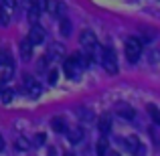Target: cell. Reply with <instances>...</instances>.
<instances>
[{
  "mask_svg": "<svg viewBox=\"0 0 160 156\" xmlns=\"http://www.w3.org/2000/svg\"><path fill=\"white\" fill-rule=\"evenodd\" d=\"M148 116H150V120H152L154 126H160V108H156L154 103H150L148 105Z\"/></svg>",
  "mask_w": 160,
  "mask_h": 156,
  "instance_id": "cell-13",
  "label": "cell"
},
{
  "mask_svg": "<svg viewBox=\"0 0 160 156\" xmlns=\"http://www.w3.org/2000/svg\"><path fill=\"white\" fill-rule=\"evenodd\" d=\"M14 146L18 150H27V148H31V140H27V138H18V140L14 142Z\"/></svg>",
  "mask_w": 160,
  "mask_h": 156,
  "instance_id": "cell-18",
  "label": "cell"
},
{
  "mask_svg": "<svg viewBox=\"0 0 160 156\" xmlns=\"http://www.w3.org/2000/svg\"><path fill=\"white\" fill-rule=\"evenodd\" d=\"M112 156H120V154H118V152H112Z\"/></svg>",
  "mask_w": 160,
  "mask_h": 156,
  "instance_id": "cell-27",
  "label": "cell"
},
{
  "mask_svg": "<svg viewBox=\"0 0 160 156\" xmlns=\"http://www.w3.org/2000/svg\"><path fill=\"white\" fill-rule=\"evenodd\" d=\"M4 150V138H2V134H0V152Z\"/></svg>",
  "mask_w": 160,
  "mask_h": 156,
  "instance_id": "cell-25",
  "label": "cell"
},
{
  "mask_svg": "<svg viewBox=\"0 0 160 156\" xmlns=\"http://www.w3.org/2000/svg\"><path fill=\"white\" fill-rule=\"evenodd\" d=\"M99 63H102V67L108 71L109 75H116L118 73V59H116V51H113L112 47H102Z\"/></svg>",
  "mask_w": 160,
  "mask_h": 156,
  "instance_id": "cell-3",
  "label": "cell"
},
{
  "mask_svg": "<svg viewBox=\"0 0 160 156\" xmlns=\"http://www.w3.org/2000/svg\"><path fill=\"white\" fill-rule=\"evenodd\" d=\"M67 134H69L71 144H79V142H83V138H85V130L83 128H75V130H71V132H67Z\"/></svg>",
  "mask_w": 160,
  "mask_h": 156,
  "instance_id": "cell-11",
  "label": "cell"
},
{
  "mask_svg": "<svg viewBox=\"0 0 160 156\" xmlns=\"http://www.w3.org/2000/svg\"><path fill=\"white\" fill-rule=\"evenodd\" d=\"M47 156H59V154H57V148H55V146H49V150H47Z\"/></svg>",
  "mask_w": 160,
  "mask_h": 156,
  "instance_id": "cell-24",
  "label": "cell"
},
{
  "mask_svg": "<svg viewBox=\"0 0 160 156\" xmlns=\"http://www.w3.org/2000/svg\"><path fill=\"white\" fill-rule=\"evenodd\" d=\"M51 128L57 134H67V132H69V126H67L65 118H61V116H55L53 120H51Z\"/></svg>",
  "mask_w": 160,
  "mask_h": 156,
  "instance_id": "cell-7",
  "label": "cell"
},
{
  "mask_svg": "<svg viewBox=\"0 0 160 156\" xmlns=\"http://www.w3.org/2000/svg\"><path fill=\"white\" fill-rule=\"evenodd\" d=\"M98 128H99V132H102V136H108V134L112 132V118H109V113H103V116L99 118Z\"/></svg>",
  "mask_w": 160,
  "mask_h": 156,
  "instance_id": "cell-8",
  "label": "cell"
},
{
  "mask_svg": "<svg viewBox=\"0 0 160 156\" xmlns=\"http://www.w3.org/2000/svg\"><path fill=\"white\" fill-rule=\"evenodd\" d=\"M35 144H37V146H43V144H45V134H43V132L35 136Z\"/></svg>",
  "mask_w": 160,
  "mask_h": 156,
  "instance_id": "cell-21",
  "label": "cell"
},
{
  "mask_svg": "<svg viewBox=\"0 0 160 156\" xmlns=\"http://www.w3.org/2000/svg\"><path fill=\"white\" fill-rule=\"evenodd\" d=\"M118 113H120L124 120H134V118H136V112H134L132 105H120V108H118Z\"/></svg>",
  "mask_w": 160,
  "mask_h": 156,
  "instance_id": "cell-12",
  "label": "cell"
},
{
  "mask_svg": "<svg viewBox=\"0 0 160 156\" xmlns=\"http://www.w3.org/2000/svg\"><path fill=\"white\" fill-rule=\"evenodd\" d=\"M55 81H57V71L49 69V83H55Z\"/></svg>",
  "mask_w": 160,
  "mask_h": 156,
  "instance_id": "cell-22",
  "label": "cell"
},
{
  "mask_svg": "<svg viewBox=\"0 0 160 156\" xmlns=\"http://www.w3.org/2000/svg\"><path fill=\"white\" fill-rule=\"evenodd\" d=\"M45 37H47L45 28L41 27L39 23H32V27H31V31H28V37H27V39L31 41L32 45H41V43L45 41Z\"/></svg>",
  "mask_w": 160,
  "mask_h": 156,
  "instance_id": "cell-6",
  "label": "cell"
},
{
  "mask_svg": "<svg viewBox=\"0 0 160 156\" xmlns=\"http://www.w3.org/2000/svg\"><path fill=\"white\" fill-rule=\"evenodd\" d=\"M22 87H24V89H27L28 91V93H31V91H32V93H41V85H39V83H37V79H32V77H28V75H27V77H24L22 79Z\"/></svg>",
  "mask_w": 160,
  "mask_h": 156,
  "instance_id": "cell-9",
  "label": "cell"
},
{
  "mask_svg": "<svg viewBox=\"0 0 160 156\" xmlns=\"http://www.w3.org/2000/svg\"><path fill=\"white\" fill-rule=\"evenodd\" d=\"M79 41H81L85 53H95V49H98V37H95V33H91V31H81Z\"/></svg>",
  "mask_w": 160,
  "mask_h": 156,
  "instance_id": "cell-5",
  "label": "cell"
},
{
  "mask_svg": "<svg viewBox=\"0 0 160 156\" xmlns=\"http://www.w3.org/2000/svg\"><path fill=\"white\" fill-rule=\"evenodd\" d=\"M32 47H35V45H32L28 39H24L22 43H20V47H18V49H20V57H22V59H27V61H28V59L32 57Z\"/></svg>",
  "mask_w": 160,
  "mask_h": 156,
  "instance_id": "cell-10",
  "label": "cell"
},
{
  "mask_svg": "<svg viewBox=\"0 0 160 156\" xmlns=\"http://www.w3.org/2000/svg\"><path fill=\"white\" fill-rule=\"evenodd\" d=\"M35 4H37V8H39L41 12L49 8V0H35Z\"/></svg>",
  "mask_w": 160,
  "mask_h": 156,
  "instance_id": "cell-20",
  "label": "cell"
},
{
  "mask_svg": "<svg viewBox=\"0 0 160 156\" xmlns=\"http://www.w3.org/2000/svg\"><path fill=\"white\" fill-rule=\"evenodd\" d=\"M95 152H98V156H108V140H106V136H102L98 140V144H95Z\"/></svg>",
  "mask_w": 160,
  "mask_h": 156,
  "instance_id": "cell-14",
  "label": "cell"
},
{
  "mask_svg": "<svg viewBox=\"0 0 160 156\" xmlns=\"http://www.w3.org/2000/svg\"><path fill=\"white\" fill-rule=\"evenodd\" d=\"M85 67H87L85 57H83V55H79V53H73L69 59H65V61H63V71H65V75L69 79H77V75L81 73Z\"/></svg>",
  "mask_w": 160,
  "mask_h": 156,
  "instance_id": "cell-1",
  "label": "cell"
},
{
  "mask_svg": "<svg viewBox=\"0 0 160 156\" xmlns=\"http://www.w3.org/2000/svg\"><path fill=\"white\" fill-rule=\"evenodd\" d=\"M142 51H144V45L138 37H130L126 41V47H124V53H126V59L130 63H138V59L142 57Z\"/></svg>",
  "mask_w": 160,
  "mask_h": 156,
  "instance_id": "cell-2",
  "label": "cell"
},
{
  "mask_svg": "<svg viewBox=\"0 0 160 156\" xmlns=\"http://www.w3.org/2000/svg\"><path fill=\"white\" fill-rule=\"evenodd\" d=\"M8 24V14L4 8H0V27H6Z\"/></svg>",
  "mask_w": 160,
  "mask_h": 156,
  "instance_id": "cell-19",
  "label": "cell"
},
{
  "mask_svg": "<svg viewBox=\"0 0 160 156\" xmlns=\"http://www.w3.org/2000/svg\"><path fill=\"white\" fill-rule=\"evenodd\" d=\"M4 8H14L16 6V0H2Z\"/></svg>",
  "mask_w": 160,
  "mask_h": 156,
  "instance_id": "cell-23",
  "label": "cell"
},
{
  "mask_svg": "<svg viewBox=\"0 0 160 156\" xmlns=\"http://www.w3.org/2000/svg\"><path fill=\"white\" fill-rule=\"evenodd\" d=\"M122 144H124V148L128 150L130 154H134V156H144V154H146V148H144V144H142V142L138 140L136 136L122 138Z\"/></svg>",
  "mask_w": 160,
  "mask_h": 156,
  "instance_id": "cell-4",
  "label": "cell"
},
{
  "mask_svg": "<svg viewBox=\"0 0 160 156\" xmlns=\"http://www.w3.org/2000/svg\"><path fill=\"white\" fill-rule=\"evenodd\" d=\"M63 156H73V154H71V152H65V154H63Z\"/></svg>",
  "mask_w": 160,
  "mask_h": 156,
  "instance_id": "cell-26",
  "label": "cell"
},
{
  "mask_svg": "<svg viewBox=\"0 0 160 156\" xmlns=\"http://www.w3.org/2000/svg\"><path fill=\"white\" fill-rule=\"evenodd\" d=\"M53 8H55V16H59V18H63V16H65V4L63 2H55L53 4Z\"/></svg>",
  "mask_w": 160,
  "mask_h": 156,
  "instance_id": "cell-17",
  "label": "cell"
},
{
  "mask_svg": "<svg viewBox=\"0 0 160 156\" xmlns=\"http://www.w3.org/2000/svg\"><path fill=\"white\" fill-rule=\"evenodd\" d=\"M75 113H77V118H79V120H83L85 124H89V122L93 120V116H91V112H89L87 108H79Z\"/></svg>",
  "mask_w": 160,
  "mask_h": 156,
  "instance_id": "cell-15",
  "label": "cell"
},
{
  "mask_svg": "<svg viewBox=\"0 0 160 156\" xmlns=\"http://www.w3.org/2000/svg\"><path fill=\"white\" fill-rule=\"evenodd\" d=\"M61 35L63 37H69L71 35V23L67 18H61Z\"/></svg>",
  "mask_w": 160,
  "mask_h": 156,
  "instance_id": "cell-16",
  "label": "cell"
}]
</instances>
